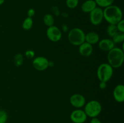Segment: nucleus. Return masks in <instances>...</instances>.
<instances>
[{
  "label": "nucleus",
  "mask_w": 124,
  "mask_h": 123,
  "mask_svg": "<svg viewBox=\"0 0 124 123\" xmlns=\"http://www.w3.org/2000/svg\"><path fill=\"white\" fill-rule=\"evenodd\" d=\"M104 19H105L109 24L116 25L123 18V13L120 7L115 5L104 8L103 10Z\"/></svg>",
  "instance_id": "1"
},
{
  "label": "nucleus",
  "mask_w": 124,
  "mask_h": 123,
  "mask_svg": "<svg viewBox=\"0 0 124 123\" xmlns=\"http://www.w3.org/2000/svg\"><path fill=\"white\" fill-rule=\"evenodd\" d=\"M108 63L113 68H119L123 65L124 61V51L117 47H115L108 52Z\"/></svg>",
  "instance_id": "2"
},
{
  "label": "nucleus",
  "mask_w": 124,
  "mask_h": 123,
  "mask_svg": "<svg viewBox=\"0 0 124 123\" xmlns=\"http://www.w3.org/2000/svg\"><path fill=\"white\" fill-rule=\"evenodd\" d=\"M85 33L81 28L78 27L73 28L68 34V40L71 45L79 46L85 42Z\"/></svg>",
  "instance_id": "3"
},
{
  "label": "nucleus",
  "mask_w": 124,
  "mask_h": 123,
  "mask_svg": "<svg viewBox=\"0 0 124 123\" xmlns=\"http://www.w3.org/2000/svg\"><path fill=\"white\" fill-rule=\"evenodd\" d=\"M113 68L108 63L101 64L97 69V77L100 82H108L113 75Z\"/></svg>",
  "instance_id": "4"
},
{
  "label": "nucleus",
  "mask_w": 124,
  "mask_h": 123,
  "mask_svg": "<svg viewBox=\"0 0 124 123\" xmlns=\"http://www.w3.org/2000/svg\"><path fill=\"white\" fill-rule=\"evenodd\" d=\"M102 109V107L100 102L97 100H93L85 103L84 110L87 117L92 118L98 117L101 113Z\"/></svg>",
  "instance_id": "5"
},
{
  "label": "nucleus",
  "mask_w": 124,
  "mask_h": 123,
  "mask_svg": "<svg viewBox=\"0 0 124 123\" xmlns=\"http://www.w3.org/2000/svg\"><path fill=\"white\" fill-rule=\"evenodd\" d=\"M104 20L103 9L99 7H96L90 13V21L91 24L95 26L100 25Z\"/></svg>",
  "instance_id": "6"
},
{
  "label": "nucleus",
  "mask_w": 124,
  "mask_h": 123,
  "mask_svg": "<svg viewBox=\"0 0 124 123\" xmlns=\"http://www.w3.org/2000/svg\"><path fill=\"white\" fill-rule=\"evenodd\" d=\"M46 35L48 39L53 42H57L60 41L62 36L61 30L59 28L54 25L47 28Z\"/></svg>",
  "instance_id": "7"
},
{
  "label": "nucleus",
  "mask_w": 124,
  "mask_h": 123,
  "mask_svg": "<svg viewBox=\"0 0 124 123\" xmlns=\"http://www.w3.org/2000/svg\"><path fill=\"white\" fill-rule=\"evenodd\" d=\"M32 65L36 70L43 71L49 67V61L45 57L38 56L33 60Z\"/></svg>",
  "instance_id": "8"
},
{
  "label": "nucleus",
  "mask_w": 124,
  "mask_h": 123,
  "mask_svg": "<svg viewBox=\"0 0 124 123\" xmlns=\"http://www.w3.org/2000/svg\"><path fill=\"white\" fill-rule=\"evenodd\" d=\"M87 119V115L84 110L77 109L70 114V119L73 123H84Z\"/></svg>",
  "instance_id": "9"
},
{
  "label": "nucleus",
  "mask_w": 124,
  "mask_h": 123,
  "mask_svg": "<svg viewBox=\"0 0 124 123\" xmlns=\"http://www.w3.org/2000/svg\"><path fill=\"white\" fill-rule=\"evenodd\" d=\"M70 103L75 108H82L86 103L85 98L82 94H73L70 98Z\"/></svg>",
  "instance_id": "10"
},
{
  "label": "nucleus",
  "mask_w": 124,
  "mask_h": 123,
  "mask_svg": "<svg viewBox=\"0 0 124 123\" xmlns=\"http://www.w3.org/2000/svg\"><path fill=\"white\" fill-rule=\"evenodd\" d=\"M113 95L115 101L117 102L124 101V86L122 84H117L114 89Z\"/></svg>",
  "instance_id": "11"
},
{
  "label": "nucleus",
  "mask_w": 124,
  "mask_h": 123,
  "mask_svg": "<svg viewBox=\"0 0 124 123\" xmlns=\"http://www.w3.org/2000/svg\"><path fill=\"white\" fill-rule=\"evenodd\" d=\"M78 51L82 56L88 57L90 56L93 52V45L87 42H84L79 46Z\"/></svg>",
  "instance_id": "12"
},
{
  "label": "nucleus",
  "mask_w": 124,
  "mask_h": 123,
  "mask_svg": "<svg viewBox=\"0 0 124 123\" xmlns=\"http://www.w3.org/2000/svg\"><path fill=\"white\" fill-rule=\"evenodd\" d=\"M98 46L99 49L103 51L108 52L115 47V43L112 39H103L100 40L98 42Z\"/></svg>",
  "instance_id": "13"
},
{
  "label": "nucleus",
  "mask_w": 124,
  "mask_h": 123,
  "mask_svg": "<svg viewBox=\"0 0 124 123\" xmlns=\"http://www.w3.org/2000/svg\"><path fill=\"white\" fill-rule=\"evenodd\" d=\"M100 41V37L97 33L94 31H90L85 34V42L90 43L91 45H94L98 43Z\"/></svg>",
  "instance_id": "14"
},
{
  "label": "nucleus",
  "mask_w": 124,
  "mask_h": 123,
  "mask_svg": "<svg viewBox=\"0 0 124 123\" xmlns=\"http://www.w3.org/2000/svg\"><path fill=\"white\" fill-rule=\"evenodd\" d=\"M97 7L94 0H87L81 5V10L84 13H90Z\"/></svg>",
  "instance_id": "15"
},
{
  "label": "nucleus",
  "mask_w": 124,
  "mask_h": 123,
  "mask_svg": "<svg viewBox=\"0 0 124 123\" xmlns=\"http://www.w3.org/2000/svg\"><path fill=\"white\" fill-rule=\"evenodd\" d=\"M43 22L45 25L48 27L54 25V18L52 14L47 13L45 14L43 18Z\"/></svg>",
  "instance_id": "16"
},
{
  "label": "nucleus",
  "mask_w": 124,
  "mask_h": 123,
  "mask_svg": "<svg viewBox=\"0 0 124 123\" xmlns=\"http://www.w3.org/2000/svg\"><path fill=\"white\" fill-rule=\"evenodd\" d=\"M33 25V20L32 18L27 17L23 21L22 27L24 30H29L32 28Z\"/></svg>",
  "instance_id": "17"
},
{
  "label": "nucleus",
  "mask_w": 124,
  "mask_h": 123,
  "mask_svg": "<svg viewBox=\"0 0 124 123\" xmlns=\"http://www.w3.org/2000/svg\"><path fill=\"white\" fill-rule=\"evenodd\" d=\"M97 6L101 8H105V7L113 5L115 0H94Z\"/></svg>",
  "instance_id": "18"
},
{
  "label": "nucleus",
  "mask_w": 124,
  "mask_h": 123,
  "mask_svg": "<svg viewBox=\"0 0 124 123\" xmlns=\"http://www.w3.org/2000/svg\"><path fill=\"white\" fill-rule=\"evenodd\" d=\"M112 41L115 44L123 43L124 41V33L119 32V31L116 33L112 37Z\"/></svg>",
  "instance_id": "19"
},
{
  "label": "nucleus",
  "mask_w": 124,
  "mask_h": 123,
  "mask_svg": "<svg viewBox=\"0 0 124 123\" xmlns=\"http://www.w3.org/2000/svg\"><path fill=\"white\" fill-rule=\"evenodd\" d=\"M117 32H118V30H117L116 25L109 24L108 25L107 28V33L110 37H112Z\"/></svg>",
  "instance_id": "20"
},
{
  "label": "nucleus",
  "mask_w": 124,
  "mask_h": 123,
  "mask_svg": "<svg viewBox=\"0 0 124 123\" xmlns=\"http://www.w3.org/2000/svg\"><path fill=\"white\" fill-rule=\"evenodd\" d=\"M24 61V57H23V54H17L15 56L14 62L16 66H20L23 63Z\"/></svg>",
  "instance_id": "21"
},
{
  "label": "nucleus",
  "mask_w": 124,
  "mask_h": 123,
  "mask_svg": "<svg viewBox=\"0 0 124 123\" xmlns=\"http://www.w3.org/2000/svg\"><path fill=\"white\" fill-rule=\"evenodd\" d=\"M79 4V0H66V5L70 9L75 8Z\"/></svg>",
  "instance_id": "22"
},
{
  "label": "nucleus",
  "mask_w": 124,
  "mask_h": 123,
  "mask_svg": "<svg viewBox=\"0 0 124 123\" xmlns=\"http://www.w3.org/2000/svg\"><path fill=\"white\" fill-rule=\"evenodd\" d=\"M8 119L7 113L4 110H0V123H6Z\"/></svg>",
  "instance_id": "23"
},
{
  "label": "nucleus",
  "mask_w": 124,
  "mask_h": 123,
  "mask_svg": "<svg viewBox=\"0 0 124 123\" xmlns=\"http://www.w3.org/2000/svg\"><path fill=\"white\" fill-rule=\"evenodd\" d=\"M116 27H117V30L119 32L124 33V19H122L120 20L117 24H116Z\"/></svg>",
  "instance_id": "24"
},
{
  "label": "nucleus",
  "mask_w": 124,
  "mask_h": 123,
  "mask_svg": "<svg viewBox=\"0 0 124 123\" xmlns=\"http://www.w3.org/2000/svg\"><path fill=\"white\" fill-rule=\"evenodd\" d=\"M25 57H27L29 59H32V58H33L35 57V53L32 50H27L25 51Z\"/></svg>",
  "instance_id": "25"
},
{
  "label": "nucleus",
  "mask_w": 124,
  "mask_h": 123,
  "mask_svg": "<svg viewBox=\"0 0 124 123\" xmlns=\"http://www.w3.org/2000/svg\"><path fill=\"white\" fill-rule=\"evenodd\" d=\"M35 14V10L33 8H30L29 10L27 11V17L29 18H32L34 16Z\"/></svg>",
  "instance_id": "26"
},
{
  "label": "nucleus",
  "mask_w": 124,
  "mask_h": 123,
  "mask_svg": "<svg viewBox=\"0 0 124 123\" xmlns=\"http://www.w3.org/2000/svg\"><path fill=\"white\" fill-rule=\"evenodd\" d=\"M99 86L101 89H105L107 88V83L104 82H100Z\"/></svg>",
  "instance_id": "27"
},
{
  "label": "nucleus",
  "mask_w": 124,
  "mask_h": 123,
  "mask_svg": "<svg viewBox=\"0 0 124 123\" xmlns=\"http://www.w3.org/2000/svg\"><path fill=\"white\" fill-rule=\"evenodd\" d=\"M90 123H101V121H100V119H98L97 117H95V118H92Z\"/></svg>",
  "instance_id": "28"
},
{
  "label": "nucleus",
  "mask_w": 124,
  "mask_h": 123,
  "mask_svg": "<svg viewBox=\"0 0 124 123\" xmlns=\"http://www.w3.org/2000/svg\"><path fill=\"white\" fill-rule=\"evenodd\" d=\"M52 9H53V12H54V14H56V13H58V15H59V10H58V7H56V6H54V7H53V8H52Z\"/></svg>",
  "instance_id": "29"
},
{
  "label": "nucleus",
  "mask_w": 124,
  "mask_h": 123,
  "mask_svg": "<svg viewBox=\"0 0 124 123\" xmlns=\"http://www.w3.org/2000/svg\"><path fill=\"white\" fill-rule=\"evenodd\" d=\"M62 30L64 31H67L68 30V27L67 25H62Z\"/></svg>",
  "instance_id": "30"
},
{
  "label": "nucleus",
  "mask_w": 124,
  "mask_h": 123,
  "mask_svg": "<svg viewBox=\"0 0 124 123\" xmlns=\"http://www.w3.org/2000/svg\"><path fill=\"white\" fill-rule=\"evenodd\" d=\"M4 1H5V0H0V6L2 4H3L4 3Z\"/></svg>",
  "instance_id": "31"
},
{
  "label": "nucleus",
  "mask_w": 124,
  "mask_h": 123,
  "mask_svg": "<svg viewBox=\"0 0 124 123\" xmlns=\"http://www.w3.org/2000/svg\"><path fill=\"white\" fill-rule=\"evenodd\" d=\"M54 1H56V0H54Z\"/></svg>",
  "instance_id": "32"
}]
</instances>
